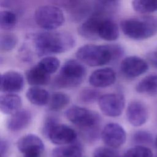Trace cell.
Masks as SVG:
<instances>
[{"label": "cell", "instance_id": "1", "mask_svg": "<svg viewBox=\"0 0 157 157\" xmlns=\"http://www.w3.org/2000/svg\"><path fill=\"white\" fill-rule=\"evenodd\" d=\"M33 43L37 55L44 56L68 52L74 47L75 40L69 33L53 30L35 34Z\"/></svg>", "mask_w": 157, "mask_h": 157}, {"label": "cell", "instance_id": "2", "mask_svg": "<svg viewBox=\"0 0 157 157\" xmlns=\"http://www.w3.org/2000/svg\"><path fill=\"white\" fill-rule=\"evenodd\" d=\"M123 34L129 39L144 40L157 33V18L145 16L140 18H128L120 23Z\"/></svg>", "mask_w": 157, "mask_h": 157}, {"label": "cell", "instance_id": "3", "mask_svg": "<svg viewBox=\"0 0 157 157\" xmlns=\"http://www.w3.org/2000/svg\"><path fill=\"white\" fill-rule=\"evenodd\" d=\"M86 73V68L82 62L74 59H68L61 66L53 83L59 88L75 87L83 82Z\"/></svg>", "mask_w": 157, "mask_h": 157}, {"label": "cell", "instance_id": "4", "mask_svg": "<svg viewBox=\"0 0 157 157\" xmlns=\"http://www.w3.org/2000/svg\"><path fill=\"white\" fill-rule=\"evenodd\" d=\"M78 60L88 66H101L113 61L109 44H86L75 52Z\"/></svg>", "mask_w": 157, "mask_h": 157}, {"label": "cell", "instance_id": "5", "mask_svg": "<svg viewBox=\"0 0 157 157\" xmlns=\"http://www.w3.org/2000/svg\"><path fill=\"white\" fill-rule=\"evenodd\" d=\"M36 24L45 31H53L61 26L65 21L62 10L57 6L45 5L39 7L34 13Z\"/></svg>", "mask_w": 157, "mask_h": 157}, {"label": "cell", "instance_id": "6", "mask_svg": "<svg viewBox=\"0 0 157 157\" xmlns=\"http://www.w3.org/2000/svg\"><path fill=\"white\" fill-rule=\"evenodd\" d=\"M66 116L71 123L80 128L98 126L101 120L96 112L77 105L69 107L66 110Z\"/></svg>", "mask_w": 157, "mask_h": 157}, {"label": "cell", "instance_id": "7", "mask_svg": "<svg viewBox=\"0 0 157 157\" xmlns=\"http://www.w3.org/2000/svg\"><path fill=\"white\" fill-rule=\"evenodd\" d=\"M98 101L101 112L109 117L120 116L125 106V99L121 93H108L101 95Z\"/></svg>", "mask_w": 157, "mask_h": 157}, {"label": "cell", "instance_id": "8", "mask_svg": "<svg viewBox=\"0 0 157 157\" xmlns=\"http://www.w3.org/2000/svg\"><path fill=\"white\" fill-rule=\"evenodd\" d=\"M45 137L53 144L63 145L76 142L77 134L71 127L56 122L50 129Z\"/></svg>", "mask_w": 157, "mask_h": 157}, {"label": "cell", "instance_id": "9", "mask_svg": "<svg viewBox=\"0 0 157 157\" xmlns=\"http://www.w3.org/2000/svg\"><path fill=\"white\" fill-rule=\"evenodd\" d=\"M103 142L109 147L118 148L126 142V134L124 128L116 123H109L103 128L101 133Z\"/></svg>", "mask_w": 157, "mask_h": 157}, {"label": "cell", "instance_id": "10", "mask_svg": "<svg viewBox=\"0 0 157 157\" xmlns=\"http://www.w3.org/2000/svg\"><path fill=\"white\" fill-rule=\"evenodd\" d=\"M148 69V63L137 56H129L124 58L120 63L122 74L129 78L137 77L145 73Z\"/></svg>", "mask_w": 157, "mask_h": 157}, {"label": "cell", "instance_id": "11", "mask_svg": "<svg viewBox=\"0 0 157 157\" xmlns=\"http://www.w3.org/2000/svg\"><path fill=\"white\" fill-rule=\"evenodd\" d=\"M24 78L21 74L14 71L3 73L0 78V90L4 93H16L21 91Z\"/></svg>", "mask_w": 157, "mask_h": 157}, {"label": "cell", "instance_id": "12", "mask_svg": "<svg viewBox=\"0 0 157 157\" xmlns=\"http://www.w3.org/2000/svg\"><path fill=\"white\" fill-rule=\"evenodd\" d=\"M128 122L134 126H140L145 124L148 118V111L145 105L139 101L129 103L126 112Z\"/></svg>", "mask_w": 157, "mask_h": 157}, {"label": "cell", "instance_id": "13", "mask_svg": "<svg viewBox=\"0 0 157 157\" xmlns=\"http://www.w3.org/2000/svg\"><path fill=\"white\" fill-rule=\"evenodd\" d=\"M17 146L23 155L37 153L41 155L44 150V144L40 137L35 134H29L20 138Z\"/></svg>", "mask_w": 157, "mask_h": 157}, {"label": "cell", "instance_id": "14", "mask_svg": "<svg viewBox=\"0 0 157 157\" xmlns=\"http://www.w3.org/2000/svg\"><path fill=\"white\" fill-rule=\"evenodd\" d=\"M116 74L110 67L100 68L93 71L89 77V83L94 88H106L115 83Z\"/></svg>", "mask_w": 157, "mask_h": 157}, {"label": "cell", "instance_id": "15", "mask_svg": "<svg viewBox=\"0 0 157 157\" xmlns=\"http://www.w3.org/2000/svg\"><path fill=\"white\" fill-rule=\"evenodd\" d=\"M104 18L99 15H94L90 17L80 25L78 28V34L82 37L89 40L99 39V29Z\"/></svg>", "mask_w": 157, "mask_h": 157}, {"label": "cell", "instance_id": "16", "mask_svg": "<svg viewBox=\"0 0 157 157\" xmlns=\"http://www.w3.org/2000/svg\"><path fill=\"white\" fill-rule=\"evenodd\" d=\"M32 119L31 112L28 110L20 109L10 115L7 122L9 130L17 132L26 128Z\"/></svg>", "mask_w": 157, "mask_h": 157}, {"label": "cell", "instance_id": "17", "mask_svg": "<svg viewBox=\"0 0 157 157\" xmlns=\"http://www.w3.org/2000/svg\"><path fill=\"white\" fill-rule=\"evenodd\" d=\"M22 101L15 93H5L0 96V110L4 114L12 115L21 109Z\"/></svg>", "mask_w": 157, "mask_h": 157}, {"label": "cell", "instance_id": "18", "mask_svg": "<svg viewBox=\"0 0 157 157\" xmlns=\"http://www.w3.org/2000/svg\"><path fill=\"white\" fill-rule=\"evenodd\" d=\"M26 80L33 86H40L48 84L50 80V74L42 69L37 64L30 68L26 73Z\"/></svg>", "mask_w": 157, "mask_h": 157}, {"label": "cell", "instance_id": "19", "mask_svg": "<svg viewBox=\"0 0 157 157\" xmlns=\"http://www.w3.org/2000/svg\"><path fill=\"white\" fill-rule=\"evenodd\" d=\"M99 39L106 41H114L119 37V28L117 24L109 18L102 21L98 32Z\"/></svg>", "mask_w": 157, "mask_h": 157}, {"label": "cell", "instance_id": "20", "mask_svg": "<svg viewBox=\"0 0 157 157\" xmlns=\"http://www.w3.org/2000/svg\"><path fill=\"white\" fill-rule=\"evenodd\" d=\"M26 96L31 104L38 106L48 104L50 98L48 92L39 86H32L28 88Z\"/></svg>", "mask_w": 157, "mask_h": 157}, {"label": "cell", "instance_id": "21", "mask_svg": "<svg viewBox=\"0 0 157 157\" xmlns=\"http://www.w3.org/2000/svg\"><path fill=\"white\" fill-rule=\"evenodd\" d=\"M82 153L81 145L75 142L53 148L52 155V157H82Z\"/></svg>", "mask_w": 157, "mask_h": 157}, {"label": "cell", "instance_id": "22", "mask_svg": "<svg viewBox=\"0 0 157 157\" xmlns=\"http://www.w3.org/2000/svg\"><path fill=\"white\" fill-rule=\"evenodd\" d=\"M136 91L141 94H157V75H150L143 78L136 86Z\"/></svg>", "mask_w": 157, "mask_h": 157}, {"label": "cell", "instance_id": "23", "mask_svg": "<svg viewBox=\"0 0 157 157\" xmlns=\"http://www.w3.org/2000/svg\"><path fill=\"white\" fill-rule=\"evenodd\" d=\"M70 102L69 96L63 92L54 93L48 103V108L53 111H59L66 107Z\"/></svg>", "mask_w": 157, "mask_h": 157}, {"label": "cell", "instance_id": "24", "mask_svg": "<svg viewBox=\"0 0 157 157\" xmlns=\"http://www.w3.org/2000/svg\"><path fill=\"white\" fill-rule=\"evenodd\" d=\"M133 9L139 13H149L157 11V0H132Z\"/></svg>", "mask_w": 157, "mask_h": 157}, {"label": "cell", "instance_id": "25", "mask_svg": "<svg viewBox=\"0 0 157 157\" xmlns=\"http://www.w3.org/2000/svg\"><path fill=\"white\" fill-rule=\"evenodd\" d=\"M17 23L16 14L9 10H2L0 13V28L4 31L14 28Z\"/></svg>", "mask_w": 157, "mask_h": 157}, {"label": "cell", "instance_id": "26", "mask_svg": "<svg viewBox=\"0 0 157 157\" xmlns=\"http://www.w3.org/2000/svg\"><path fill=\"white\" fill-rule=\"evenodd\" d=\"M37 64L47 73L52 74L55 73L59 69L60 61L56 57L45 56L38 62Z\"/></svg>", "mask_w": 157, "mask_h": 157}, {"label": "cell", "instance_id": "27", "mask_svg": "<svg viewBox=\"0 0 157 157\" xmlns=\"http://www.w3.org/2000/svg\"><path fill=\"white\" fill-rule=\"evenodd\" d=\"M18 39L12 33L2 34L0 37V48L2 52H7L12 50L17 45Z\"/></svg>", "mask_w": 157, "mask_h": 157}, {"label": "cell", "instance_id": "28", "mask_svg": "<svg viewBox=\"0 0 157 157\" xmlns=\"http://www.w3.org/2000/svg\"><path fill=\"white\" fill-rule=\"evenodd\" d=\"M153 154L150 148L147 146L136 145L128 149L123 157H153Z\"/></svg>", "mask_w": 157, "mask_h": 157}, {"label": "cell", "instance_id": "29", "mask_svg": "<svg viewBox=\"0 0 157 157\" xmlns=\"http://www.w3.org/2000/svg\"><path fill=\"white\" fill-rule=\"evenodd\" d=\"M101 96V93L98 90L87 88L81 91L78 95V99L83 104H91L98 101Z\"/></svg>", "mask_w": 157, "mask_h": 157}, {"label": "cell", "instance_id": "30", "mask_svg": "<svg viewBox=\"0 0 157 157\" xmlns=\"http://www.w3.org/2000/svg\"><path fill=\"white\" fill-rule=\"evenodd\" d=\"M132 140L137 145H150L152 143L153 138L151 134L145 131H139L133 134Z\"/></svg>", "mask_w": 157, "mask_h": 157}, {"label": "cell", "instance_id": "31", "mask_svg": "<svg viewBox=\"0 0 157 157\" xmlns=\"http://www.w3.org/2000/svg\"><path fill=\"white\" fill-rule=\"evenodd\" d=\"M93 157H120V156L113 148L101 147L95 150Z\"/></svg>", "mask_w": 157, "mask_h": 157}, {"label": "cell", "instance_id": "32", "mask_svg": "<svg viewBox=\"0 0 157 157\" xmlns=\"http://www.w3.org/2000/svg\"><path fill=\"white\" fill-rule=\"evenodd\" d=\"M56 122H58L57 120L55 117H49L45 119L44 125H43V127H42V132L45 136H46V135L48 133L50 129Z\"/></svg>", "mask_w": 157, "mask_h": 157}, {"label": "cell", "instance_id": "33", "mask_svg": "<svg viewBox=\"0 0 157 157\" xmlns=\"http://www.w3.org/2000/svg\"><path fill=\"white\" fill-rule=\"evenodd\" d=\"M147 58L150 64L155 68H157V49L149 53Z\"/></svg>", "mask_w": 157, "mask_h": 157}, {"label": "cell", "instance_id": "34", "mask_svg": "<svg viewBox=\"0 0 157 157\" xmlns=\"http://www.w3.org/2000/svg\"><path fill=\"white\" fill-rule=\"evenodd\" d=\"M9 149V144L5 139H1L0 141V156L2 157L6 154Z\"/></svg>", "mask_w": 157, "mask_h": 157}, {"label": "cell", "instance_id": "35", "mask_svg": "<svg viewBox=\"0 0 157 157\" xmlns=\"http://www.w3.org/2000/svg\"><path fill=\"white\" fill-rule=\"evenodd\" d=\"M23 157H40V155L37 153H29L24 155Z\"/></svg>", "mask_w": 157, "mask_h": 157}, {"label": "cell", "instance_id": "36", "mask_svg": "<svg viewBox=\"0 0 157 157\" xmlns=\"http://www.w3.org/2000/svg\"><path fill=\"white\" fill-rule=\"evenodd\" d=\"M106 3H110V4H114L117 3L120 0H103Z\"/></svg>", "mask_w": 157, "mask_h": 157}, {"label": "cell", "instance_id": "37", "mask_svg": "<svg viewBox=\"0 0 157 157\" xmlns=\"http://www.w3.org/2000/svg\"><path fill=\"white\" fill-rule=\"evenodd\" d=\"M155 144H156V147H157V137H156V140H155Z\"/></svg>", "mask_w": 157, "mask_h": 157}]
</instances>
